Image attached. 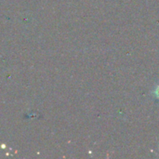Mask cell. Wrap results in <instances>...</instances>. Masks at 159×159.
Returning <instances> with one entry per match:
<instances>
[{
	"instance_id": "1",
	"label": "cell",
	"mask_w": 159,
	"mask_h": 159,
	"mask_svg": "<svg viewBox=\"0 0 159 159\" xmlns=\"http://www.w3.org/2000/svg\"><path fill=\"white\" fill-rule=\"evenodd\" d=\"M152 93H153V95H154V96L159 101V83L155 86V88H154Z\"/></svg>"
}]
</instances>
